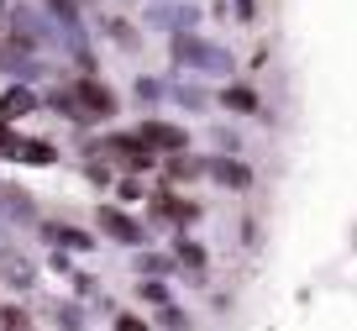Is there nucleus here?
Wrapping results in <instances>:
<instances>
[{"label": "nucleus", "mask_w": 357, "mask_h": 331, "mask_svg": "<svg viewBox=\"0 0 357 331\" xmlns=\"http://www.w3.org/2000/svg\"><path fill=\"white\" fill-rule=\"evenodd\" d=\"M47 105L58 110V116H68V122H111L116 116V95L100 84V79H79L74 89H58V95H47Z\"/></svg>", "instance_id": "f257e3e1"}, {"label": "nucleus", "mask_w": 357, "mask_h": 331, "mask_svg": "<svg viewBox=\"0 0 357 331\" xmlns=\"http://www.w3.org/2000/svg\"><path fill=\"white\" fill-rule=\"evenodd\" d=\"M174 58L184 68H200V74H231V53L226 47H211V43H200L195 32H174Z\"/></svg>", "instance_id": "f03ea898"}, {"label": "nucleus", "mask_w": 357, "mask_h": 331, "mask_svg": "<svg viewBox=\"0 0 357 331\" xmlns=\"http://www.w3.org/2000/svg\"><path fill=\"white\" fill-rule=\"evenodd\" d=\"M6 27H11V37H16V43H26V47H53L58 43L53 16L32 11V6H11V11H6Z\"/></svg>", "instance_id": "7ed1b4c3"}, {"label": "nucleus", "mask_w": 357, "mask_h": 331, "mask_svg": "<svg viewBox=\"0 0 357 331\" xmlns=\"http://www.w3.org/2000/svg\"><path fill=\"white\" fill-rule=\"evenodd\" d=\"M137 142L153 147V153H184V147H190V132L174 126V122H142L137 126Z\"/></svg>", "instance_id": "20e7f679"}, {"label": "nucleus", "mask_w": 357, "mask_h": 331, "mask_svg": "<svg viewBox=\"0 0 357 331\" xmlns=\"http://www.w3.org/2000/svg\"><path fill=\"white\" fill-rule=\"evenodd\" d=\"M95 221H100V232L105 237H111V242H121V247H142V221H132V216H126V210H116V205H100V216H95Z\"/></svg>", "instance_id": "39448f33"}, {"label": "nucleus", "mask_w": 357, "mask_h": 331, "mask_svg": "<svg viewBox=\"0 0 357 331\" xmlns=\"http://www.w3.org/2000/svg\"><path fill=\"white\" fill-rule=\"evenodd\" d=\"M205 174H211L215 184H226V189H247V184H252V168L236 163V158H226V153L205 158Z\"/></svg>", "instance_id": "423d86ee"}, {"label": "nucleus", "mask_w": 357, "mask_h": 331, "mask_svg": "<svg viewBox=\"0 0 357 331\" xmlns=\"http://www.w3.org/2000/svg\"><path fill=\"white\" fill-rule=\"evenodd\" d=\"M153 216L174 221V226H195V221H200V205L184 200V195H153Z\"/></svg>", "instance_id": "0eeeda50"}, {"label": "nucleus", "mask_w": 357, "mask_h": 331, "mask_svg": "<svg viewBox=\"0 0 357 331\" xmlns=\"http://www.w3.org/2000/svg\"><path fill=\"white\" fill-rule=\"evenodd\" d=\"M37 105H43V100H37V89L26 84V79H16V84L0 95V116H6V122H22V116H32Z\"/></svg>", "instance_id": "6e6552de"}, {"label": "nucleus", "mask_w": 357, "mask_h": 331, "mask_svg": "<svg viewBox=\"0 0 357 331\" xmlns=\"http://www.w3.org/2000/svg\"><path fill=\"white\" fill-rule=\"evenodd\" d=\"M200 11L195 6H153L147 11V27H163V32H195Z\"/></svg>", "instance_id": "1a4fd4ad"}, {"label": "nucleus", "mask_w": 357, "mask_h": 331, "mask_svg": "<svg viewBox=\"0 0 357 331\" xmlns=\"http://www.w3.org/2000/svg\"><path fill=\"white\" fill-rule=\"evenodd\" d=\"M0 279H6L11 289H32V284H37V268L26 263L22 253H11V247H0Z\"/></svg>", "instance_id": "9d476101"}, {"label": "nucleus", "mask_w": 357, "mask_h": 331, "mask_svg": "<svg viewBox=\"0 0 357 331\" xmlns=\"http://www.w3.org/2000/svg\"><path fill=\"white\" fill-rule=\"evenodd\" d=\"M6 158H16V163H53L58 147L53 142H22V137H16V142L6 147Z\"/></svg>", "instance_id": "9b49d317"}, {"label": "nucleus", "mask_w": 357, "mask_h": 331, "mask_svg": "<svg viewBox=\"0 0 357 331\" xmlns=\"http://www.w3.org/2000/svg\"><path fill=\"white\" fill-rule=\"evenodd\" d=\"M0 205H6V216H16V226H37V205L22 189H0Z\"/></svg>", "instance_id": "f8f14e48"}, {"label": "nucleus", "mask_w": 357, "mask_h": 331, "mask_svg": "<svg viewBox=\"0 0 357 331\" xmlns=\"http://www.w3.org/2000/svg\"><path fill=\"white\" fill-rule=\"evenodd\" d=\"M221 105L236 110V116H252V110H257V95H252L247 84H226V89H221Z\"/></svg>", "instance_id": "ddd939ff"}, {"label": "nucleus", "mask_w": 357, "mask_h": 331, "mask_svg": "<svg viewBox=\"0 0 357 331\" xmlns=\"http://www.w3.org/2000/svg\"><path fill=\"white\" fill-rule=\"evenodd\" d=\"M43 237L53 247H74V253H84V247H89V232H74V226H43Z\"/></svg>", "instance_id": "4468645a"}, {"label": "nucleus", "mask_w": 357, "mask_h": 331, "mask_svg": "<svg viewBox=\"0 0 357 331\" xmlns=\"http://www.w3.org/2000/svg\"><path fill=\"white\" fill-rule=\"evenodd\" d=\"M195 174H205V158H190V153H168V179H195Z\"/></svg>", "instance_id": "2eb2a0df"}, {"label": "nucleus", "mask_w": 357, "mask_h": 331, "mask_svg": "<svg viewBox=\"0 0 357 331\" xmlns=\"http://www.w3.org/2000/svg\"><path fill=\"white\" fill-rule=\"evenodd\" d=\"M174 258H178L184 268H205V247L190 242V237H178V242H174Z\"/></svg>", "instance_id": "dca6fc26"}, {"label": "nucleus", "mask_w": 357, "mask_h": 331, "mask_svg": "<svg viewBox=\"0 0 357 331\" xmlns=\"http://www.w3.org/2000/svg\"><path fill=\"white\" fill-rule=\"evenodd\" d=\"M168 95H174L184 110H205V89H195V84H168Z\"/></svg>", "instance_id": "f3484780"}, {"label": "nucleus", "mask_w": 357, "mask_h": 331, "mask_svg": "<svg viewBox=\"0 0 357 331\" xmlns=\"http://www.w3.org/2000/svg\"><path fill=\"white\" fill-rule=\"evenodd\" d=\"M132 89H137V100H142V105H153V100H163V95H168V84H163V79H147V74L137 79Z\"/></svg>", "instance_id": "a211bd4d"}, {"label": "nucleus", "mask_w": 357, "mask_h": 331, "mask_svg": "<svg viewBox=\"0 0 357 331\" xmlns=\"http://www.w3.org/2000/svg\"><path fill=\"white\" fill-rule=\"evenodd\" d=\"M137 268H142L147 279H158V274H168V268H174V258H163V253H142V258H137Z\"/></svg>", "instance_id": "6ab92c4d"}, {"label": "nucleus", "mask_w": 357, "mask_h": 331, "mask_svg": "<svg viewBox=\"0 0 357 331\" xmlns=\"http://www.w3.org/2000/svg\"><path fill=\"white\" fill-rule=\"evenodd\" d=\"M158 321H163L168 331H184V326H190V316H184L178 305H158Z\"/></svg>", "instance_id": "aec40b11"}, {"label": "nucleus", "mask_w": 357, "mask_h": 331, "mask_svg": "<svg viewBox=\"0 0 357 331\" xmlns=\"http://www.w3.org/2000/svg\"><path fill=\"white\" fill-rule=\"evenodd\" d=\"M53 316H58V326H63V331H84V316H79L74 305H53Z\"/></svg>", "instance_id": "412c9836"}, {"label": "nucleus", "mask_w": 357, "mask_h": 331, "mask_svg": "<svg viewBox=\"0 0 357 331\" xmlns=\"http://www.w3.org/2000/svg\"><path fill=\"white\" fill-rule=\"evenodd\" d=\"M142 300H147V305H168V289L158 284V279H147V284H142Z\"/></svg>", "instance_id": "4be33fe9"}, {"label": "nucleus", "mask_w": 357, "mask_h": 331, "mask_svg": "<svg viewBox=\"0 0 357 331\" xmlns=\"http://www.w3.org/2000/svg\"><path fill=\"white\" fill-rule=\"evenodd\" d=\"M111 37H116V43H121V47H137V32H132V27H126V22H111Z\"/></svg>", "instance_id": "5701e85b"}, {"label": "nucleus", "mask_w": 357, "mask_h": 331, "mask_svg": "<svg viewBox=\"0 0 357 331\" xmlns=\"http://www.w3.org/2000/svg\"><path fill=\"white\" fill-rule=\"evenodd\" d=\"M116 331H147L142 316H116Z\"/></svg>", "instance_id": "b1692460"}, {"label": "nucleus", "mask_w": 357, "mask_h": 331, "mask_svg": "<svg viewBox=\"0 0 357 331\" xmlns=\"http://www.w3.org/2000/svg\"><path fill=\"white\" fill-rule=\"evenodd\" d=\"M16 142V132H11V122H6V116H0V158H6V147Z\"/></svg>", "instance_id": "393cba45"}, {"label": "nucleus", "mask_w": 357, "mask_h": 331, "mask_svg": "<svg viewBox=\"0 0 357 331\" xmlns=\"http://www.w3.org/2000/svg\"><path fill=\"white\" fill-rule=\"evenodd\" d=\"M236 16H242V22H252V16H257V0H236Z\"/></svg>", "instance_id": "a878e982"}, {"label": "nucleus", "mask_w": 357, "mask_h": 331, "mask_svg": "<svg viewBox=\"0 0 357 331\" xmlns=\"http://www.w3.org/2000/svg\"><path fill=\"white\" fill-rule=\"evenodd\" d=\"M6 11H11V0H0V22H6Z\"/></svg>", "instance_id": "bb28decb"}, {"label": "nucleus", "mask_w": 357, "mask_h": 331, "mask_svg": "<svg viewBox=\"0 0 357 331\" xmlns=\"http://www.w3.org/2000/svg\"><path fill=\"white\" fill-rule=\"evenodd\" d=\"M16 331H37V326H16Z\"/></svg>", "instance_id": "cd10ccee"}]
</instances>
